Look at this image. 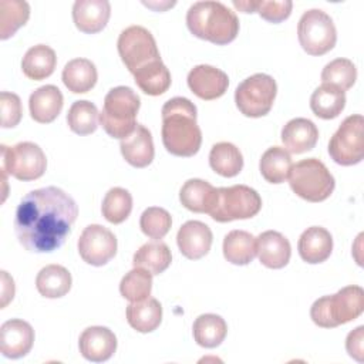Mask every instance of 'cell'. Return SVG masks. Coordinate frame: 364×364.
Returning a JSON list of instances; mask_svg holds the SVG:
<instances>
[{
    "label": "cell",
    "mask_w": 364,
    "mask_h": 364,
    "mask_svg": "<svg viewBox=\"0 0 364 364\" xmlns=\"http://www.w3.org/2000/svg\"><path fill=\"white\" fill-rule=\"evenodd\" d=\"M78 215L75 200L57 186L28 192L18 203L14 232L20 245L33 253H50L63 246Z\"/></svg>",
    "instance_id": "obj_1"
},
{
    "label": "cell",
    "mask_w": 364,
    "mask_h": 364,
    "mask_svg": "<svg viewBox=\"0 0 364 364\" xmlns=\"http://www.w3.org/2000/svg\"><path fill=\"white\" fill-rule=\"evenodd\" d=\"M162 144L175 156H193L202 144L196 107L185 97H173L162 107Z\"/></svg>",
    "instance_id": "obj_2"
},
{
    "label": "cell",
    "mask_w": 364,
    "mask_h": 364,
    "mask_svg": "<svg viewBox=\"0 0 364 364\" xmlns=\"http://www.w3.org/2000/svg\"><path fill=\"white\" fill-rule=\"evenodd\" d=\"M189 31L216 46L232 43L239 33V18L220 1H196L186 13Z\"/></svg>",
    "instance_id": "obj_3"
},
{
    "label": "cell",
    "mask_w": 364,
    "mask_h": 364,
    "mask_svg": "<svg viewBox=\"0 0 364 364\" xmlns=\"http://www.w3.org/2000/svg\"><path fill=\"white\" fill-rule=\"evenodd\" d=\"M364 310V290L360 286H347L336 294L317 299L310 317L314 324L323 328H334L355 320Z\"/></svg>",
    "instance_id": "obj_4"
},
{
    "label": "cell",
    "mask_w": 364,
    "mask_h": 364,
    "mask_svg": "<svg viewBox=\"0 0 364 364\" xmlns=\"http://www.w3.org/2000/svg\"><path fill=\"white\" fill-rule=\"evenodd\" d=\"M139 107L141 100L132 88L125 85L111 88L104 98L100 124L109 136L124 139L136 127Z\"/></svg>",
    "instance_id": "obj_5"
},
{
    "label": "cell",
    "mask_w": 364,
    "mask_h": 364,
    "mask_svg": "<svg viewBox=\"0 0 364 364\" xmlns=\"http://www.w3.org/2000/svg\"><path fill=\"white\" fill-rule=\"evenodd\" d=\"M291 191L307 202H323L334 191L336 181L327 166L317 158H309L291 166L289 173Z\"/></svg>",
    "instance_id": "obj_6"
},
{
    "label": "cell",
    "mask_w": 364,
    "mask_h": 364,
    "mask_svg": "<svg viewBox=\"0 0 364 364\" xmlns=\"http://www.w3.org/2000/svg\"><path fill=\"white\" fill-rule=\"evenodd\" d=\"M260 209L262 198L253 188L247 185H233L218 188L216 205L209 215L213 220L225 223L253 218Z\"/></svg>",
    "instance_id": "obj_7"
},
{
    "label": "cell",
    "mask_w": 364,
    "mask_h": 364,
    "mask_svg": "<svg viewBox=\"0 0 364 364\" xmlns=\"http://www.w3.org/2000/svg\"><path fill=\"white\" fill-rule=\"evenodd\" d=\"M277 94V85L273 77L257 73L243 80L235 91L237 109L250 118H259L269 114Z\"/></svg>",
    "instance_id": "obj_8"
},
{
    "label": "cell",
    "mask_w": 364,
    "mask_h": 364,
    "mask_svg": "<svg viewBox=\"0 0 364 364\" xmlns=\"http://www.w3.org/2000/svg\"><path fill=\"white\" fill-rule=\"evenodd\" d=\"M297 37L301 48L310 55L328 53L337 41V31L331 17L318 9L303 13L297 24Z\"/></svg>",
    "instance_id": "obj_9"
},
{
    "label": "cell",
    "mask_w": 364,
    "mask_h": 364,
    "mask_svg": "<svg viewBox=\"0 0 364 364\" xmlns=\"http://www.w3.org/2000/svg\"><path fill=\"white\" fill-rule=\"evenodd\" d=\"M1 171L18 181H34L43 176L47 168V158L43 149L34 142H18L14 146L1 145Z\"/></svg>",
    "instance_id": "obj_10"
},
{
    "label": "cell",
    "mask_w": 364,
    "mask_h": 364,
    "mask_svg": "<svg viewBox=\"0 0 364 364\" xmlns=\"http://www.w3.org/2000/svg\"><path fill=\"white\" fill-rule=\"evenodd\" d=\"M364 118L360 114L347 117L328 142L331 159L343 166L360 164L364 156Z\"/></svg>",
    "instance_id": "obj_11"
},
{
    "label": "cell",
    "mask_w": 364,
    "mask_h": 364,
    "mask_svg": "<svg viewBox=\"0 0 364 364\" xmlns=\"http://www.w3.org/2000/svg\"><path fill=\"white\" fill-rule=\"evenodd\" d=\"M118 53L131 74L146 64L161 60L156 41L142 26H129L118 37Z\"/></svg>",
    "instance_id": "obj_12"
},
{
    "label": "cell",
    "mask_w": 364,
    "mask_h": 364,
    "mask_svg": "<svg viewBox=\"0 0 364 364\" xmlns=\"http://www.w3.org/2000/svg\"><path fill=\"white\" fill-rule=\"evenodd\" d=\"M78 253L85 263L104 266L117 253V237L105 226L88 225L78 239Z\"/></svg>",
    "instance_id": "obj_13"
},
{
    "label": "cell",
    "mask_w": 364,
    "mask_h": 364,
    "mask_svg": "<svg viewBox=\"0 0 364 364\" xmlns=\"http://www.w3.org/2000/svg\"><path fill=\"white\" fill-rule=\"evenodd\" d=\"M186 81L191 91L200 100L206 101L222 97L229 85V78L226 73L208 64L193 67L189 71Z\"/></svg>",
    "instance_id": "obj_14"
},
{
    "label": "cell",
    "mask_w": 364,
    "mask_h": 364,
    "mask_svg": "<svg viewBox=\"0 0 364 364\" xmlns=\"http://www.w3.org/2000/svg\"><path fill=\"white\" fill-rule=\"evenodd\" d=\"M34 343L33 327L21 320L11 318L0 327V350L7 358H21L27 355Z\"/></svg>",
    "instance_id": "obj_15"
},
{
    "label": "cell",
    "mask_w": 364,
    "mask_h": 364,
    "mask_svg": "<svg viewBox=\"0 0 364 364\" xmlns=\"http://www.w3.org/2000/svg\"><path fill=\"white\" fill-rule=\"evenodd\" d=\"M81 355L92 363H104L112 357L117 350V337L102 326L87 327L78 340Z\"/></svg>",
    "instance_id": "obj_16"
},
{
    "label": "cell",
    "mask_w": 364,
    "mask_h": 364,
    "mask_svg": "<svg viewBox=\"0 0 364 364\" xmlns=\"http://www.w3.org/2000/svg\"><path fill=\"white\" fill-rule=\"evenodd\" d=\"M212 230L200 220L185 222L176 235V243L181 253L191 260H198L206 256L212 246Z\"/></svg>",
    "instance_id": "obj_17"
},
{
    "label": "cell",
    "mask_w": 364,
    "mask_h": 364,
    "mask_svg": "<svg viewBox=\"0 0 364 364\" xmlns=\"http://www.w3.org/2000/svg\"><path fill=\"white\" fill-rule=\"evenodd\" d=\"M111 4L107 0H77L73 6L75 27L85 34L100 33L108 23Z\"/></svg>",
    "instance_id": "obj_18"
},
{
    "label": "cell",
    "mask_w": 364,
    "mask_h": 364,
    "mask_svg": "<svg viewBox=\"0 0 364 364\" xmlns=\"http://www.w3.org/2000/svg\"><path fill=\"white\" fill-rule=\"evenodd\" d=\"M256 255L269 269L284 267L291 256L290 242L276 230H266L256 237Z\"/></svg>",
    "instance_id": "obj_19"
},
{
    "label": "cell",
    "mask_w": 364,
    "mask_h": 364,
    "mask_svg": "<svg viewBox=\"0 0 364 364\" xmlns=\"http://www.w3.org/2000/svg\"><path fill=\"white\" fill-rule=\"evenodd\" d=\"M119 148L124 159L135 168H145L154 161L155 149L152 135L149 129L141 124H136L135 129L121 139Z\"/></svg>",
    "instance_id": "obj_20"
},
{
    "label": "cell",
    "mask_w": 364,
    "mask_h": 364,
    "mask_svg": "<svg viewBox=\"0 0 364 364\" xmlns=\"http://www.w3.org/2000/svg\"><path fill=\"white\" fill-rule=\"evenodd\" d=\"M297 250L306 263H323L333 252V237L330 232L321 226L307 228L299 237Z\"/></svg>",
    "instance_id": "obj_21"
},
{
    "label": "cell",
    "mask_w": 364,
    "mask_h": 364,
    "mask_svg": "<svg viewBox=\"0 0 364 364\" xmlns=\"http://www.w3.org/2000/svg\"><path fill=\"white\" fill-rule=\"evenodd\" d=\"M318 139L316 124L307 118H293L282 129V142L284 149L291 154L311 151Z\"/></svg>",
    "instance_id": "obj_22"
},
{
    "label": "cell",
    "mask_w": 364,
    "mask_h": 364,
    "mask_svg": "<svg viewBox=\"0 0 364 364\" xmlns=\"http://www.w3.org/2000/svg\"><path fill=\"white\" fill-rule=\"evenodd\" d=\"M64 98L55 85H43L34 90L28 98L30 115L40 124L53 122L63 109Z\"/></svg>",
    "instance_id": "obj_23"
},
{
    "label": "cell",
    "mask_w": 364,
    "mask_h": 364,
    "mask_svg": "<svg viewBox=\"0 0 364 364\" xmlns=\"http://www.w3.org/2000/svg\"><path fill=\"white\" fill-rule=\"evenodd\" d=\"M218 199V189L203 179H188L179 192L181 203L195 213H210Z\"/></svg>",
    "instance_id": "obj_24"
},
{
    "label": "cell",
    "mask_w": 364,
    "mask_h": 364,
    "mask_svg": "<svg viewBox=\"0 0 364 364\" xmlns=\"http://www.w3.org/2000/svg\"><path fill=\"white\" fill-rule=\"evenodd\" d=\"M127 321L139 333H151L156 330L162 321V306L154 297L132 301L127 306Z\"/></svg>",
    "instance_id": "obj_25"
},
{
    "label": "cell",
    "mask_w": 364,
    "mask_h": 364,
    "mask_svg": "<svg viewBox=\"0 0 364 364\" xmlns=\"http://www.w3.org/2000/svg\"><path fill=\"white\" fill-rule=\"evenodd\" d=\"M61 78L68 91L84 94L95 85L98 73L92 61L87 58H74L65 64Z\"/></svg>",
    "instance_id": "obj_26"
},
{
    "label": "cell",
    "mask_w": 364,
    "mask_h": 364,
    "mask_svg": "<svg viewBox=\"0 0 364 364\" xmlns=\"http://www.w3.org/2000/svg\"><path fill=\"white\" fill-rule=\"evenodd\" d=\"M55 64L57 57L54 50L46 44H37L24 54L21 70L27 78L41 81L54 73Z\"/></svg>",
    "instance_id": "obj_27"
},
{
    "label": "cell",
    "mask_w": 364,
    "mask_h": 364,
    "mask_svg": "<svg viewBox=\"0 0 364 364\" xmlns=\"http://www.w3.org/2000/svg\"><path fill=\"white\" fill-rule=\"evenodd\" d=\"M344 107L346 92L330 84H321L310 97V108L313 114L321 119H333L338 117Z\"/></svg>",
    "instance_id": "obj_28"
},
{
    "label": "cell",
    "mask_w": 364,
    "mask_h": 364,
    "mask_svg": "<svg viewBox=\"0 0 364 364\" xmlns=\"http://www.w3.org/2000/svg\"><path fill=\"white\" fill-rule=\"evenodd\" d=\"M172 262V255L166 243L152 240L142 245L132 257L134 267H142L152 276L164 273Z\"/></svg>",
    "instance_id": "obj_29"
},
{
    "label": "cell",
    "mask_w": 364,
    "mask_h": 364,
    "mask_svg": "<svg viewBox=\"0 0 364 364\" xmlns=\"http://www.w3.org/2000/svg\"><path fill=\"white\" fill-rule=\"evenodd\" d=\"M71 274L61 264H48L43 267L36 277L38 293L47 299H58L65 296L71 289Z\"/></svg>",
    "instance_id": "obj_30"
},
{
    "label": "cell",
    "mask_w": 364,
    "mask_h": 364,
    "mask_svg": "<svg viewBox=\"0 0 364 364\" xmlns=\"http://www.w3.org/2000/svg\"><path fill=\"white\" fill-rule=\"evenodd\" d=\"M223 256L232 264H249L256 256V237L246 230L229 232L223 239Z\"/></svg>",
    "instance_id": "obj_31"
},
{
    "label": "cell",
    "mask_w": 364,
    "mask_h": 364,
    "mask_svg": "<svg viewBox=\"0 0 364 364\" xmlns=\"http://www.w3.org/2000/svg\"><path fill=\"white\" fill-rule=\"evenodd\" d=\"M132 75L139 90L148 95H161L171 87V73L162 60L146 64Z\"/></svg>",
    "instance_id": "obj_32"
},
{
    "label": "cell",
    "mask_w": 364,
    "mask_h": 364,
    "mask_svg": "<svg viewBox=\"0 0 364 364\" xmlns=\"http://www.w3.org/2000/svg\"><path fill=\"white\" fill-rule=\"evenodd\" d=\"M209 165L218 175L233 178L243 168V156L232 142H218L209 152Z\"/></svg>",
    "instance_id": "obj_33"
},
{
    "label": "cell",
    "mask_w": 364,
    "mask_h": 364,
    "mask_svg": "<svg viewBox=\"0 0 364 364\" xmlns=\"http://www.w3.org/2000/svg\"><path fill=\"white\" fill-rule=\"evenodd\" d=\"M193 338L195 341L205 348H215L222 344V341L226 337L228 326L226 321L212 313L200 314L195 321L192 327Z\"/></svg>",
    "instance_id": "obj_34"
},
{
    "label": "cell",
    "mask_w": 364,
    "mask_h": 364,
    "mask_svg": "<svg viewBox=\"0 0 364 364\" xmlns=\"http://www.w3.org/2000/svg\"><path fill=\"white\" fill-rule=\"evenodd\" d=\"M293 166L290 154L282 146L269 148L260 158V173L270 183H283Z\"/></svg>",
    "instance_id": "obj_35"
},
{
    "label": "cell",
    "mask_w": 364,
    "mask_h": 364,
    "mask_svg": "<svg viewBox=\"0 0 364 364\" xmlns=\"http://www.w3.org/2000/svg\"><path fill=\"white\" fill-rule=\"evenodd\" d=\"M30 17L27 1L0 0V38H10Z\"/></svg>",
    "instance_id": "obj_36"
},
{
    "label": "cell",
    "mask_w": 364,
    "mask_h": 364,
    "mask_svg": "<svg viewBox=\"0 0 364 364\" xmlns=\"http://www.w3.org/2000/svg\"><path fill=\"white\" fill-rule=\"evenodd\" d=\"M98 109L97 107L87 101H75L67 114V124L70 129L78 135H90L98 128Z\"/></svg>",
    "instance_id": "obj_37"
},
{
    "label": "cell",
    "mask_w": 364,
    "mask_h": 364,
    "mask_svg": "<svg viewBox=\"0 0 364 364\" xmlns=\"http://www.w3.org/2000/svg\"><path fill=\"white\" fill-rule=\"evenodd\" d=\"M132 210V196L124 188H111L102 200V216L114 225L122 223Z\"/></svg>",
    "instance_id": "obj_38"
},
{
    "label": "cell",
    "mask_w": 364,
    "mask_h": 364,
    "mask_svg": "<svg viewBox=\"0 0 364 364\" xmlns=\"http://www.w3.org/2000/svg\"><path fill=\"white\" fill-rule=\"evenodd\" d=\"M151 290L152 274L142 267H134L129 270L119 283L121 296L131 303L148 299L151 296Z\"/></svg>",
    "instance_id": "obj_39"
},
{
    "label": "cell",
    "mask_w": 364,
    "mask_h": 364,
    "mask_svg": "<svg viewBox=\"0 0 364 364\" xmlns=\"http://www.w3.org/2000/svg\"><path fill=\"white\" fill-rule=\"evenodd\" d=\"M357 80V68L348 58H336L321 71L323 84H330L341 91L350 90Z\"/></svg>",
    "instance_id": "obj_40"
},
{
    "label": "cell",
    "mask_w": 364,
    "mask_h": 364,
    "mask_svg": "<svg viewBox=\"0 0 364 364\" xmlns=\"http://www.w3.org/2000/svg\"><path fill=\"white\" fill-rule=\"evenodd\" d=\"M172 219L168 210L158 206L146 208L139 219V228L142 233L151 239H162L171 229Z\"/></svg>",
    "instance_id": "obj_41"
},
{
    "label": "cell",
    "mask_w": 364,
    "mask_h": 364,
    "mask_svg": "<svg viewBox=\"0 0 364 364\" xmlns=\"http://www.w3.org/2000/svg\"><path fill=\"white\" fill-rule=\"evenodd\" d=\"M293 9L290 0L284 1H266V0H252V13H259L262 18L269 23H280L286 20Z\"/></svg>",
    "instance_id": "obj_42"
},
{
    "label": "cell",
    "mask_w": 364,
    "mask_h": 364,
    "mask_svg": "<svg viewBox=\"0 0 364 364\" xmlns=\"http://www.w3.org/2000/svg\"><path fill=\"white\" fill-rule=\"evenodd\" d=\"M0 111H1V128L16 127L23 115L20 97L14 92L1 91L0 94Z\"/></svg>",
    "instance_id": "obj_43"
},
{
    "label": "cell",
    "mask_w": 364,
    "mask_h": 364,
    "mask_svg": "<svg viewBox=\"0 0 364 364\" xmlns=\"http://www.w3.org/2000/svg\"><path fill=\"white\" fill-rule=\"evenodd\" d=\"M363 340H364V326H358L355 330L350 331L346 340V348L350 357L357 360L358 363L364 361V348H363Z\"/></svg>",
    "instance_id": "obj_44"
},
{
    "label": "cell",
    "mask_w": 364,
    "mask_h": 364,
    "mask_svg": "<svg viewBox=\"0 0 364 364\" xmlns=\"http://www.w3.org/2000/svg\"><path fill=\"white\" fill-rule=\"evenodd\" d=\"M1 307H6L10 300L14 297V282L7 274V272H1Z\"/></svg>",
    "instance_id": "obj_45"
}]
</instances>
